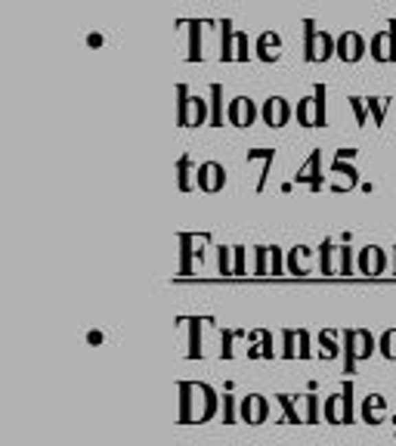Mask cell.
Instances as JSON below:
<instances>
[{
    "label": "cell",
    "instance_id": "1",
    "mask_svg": "<svg viewBox=\"0 0 396 446\" xmlns=\"http://www.w3.org/2000/svg\"><path fill=\"white\" fill-rule=\"evenodd\" d=\"M179 425H204L220 415V394L204 381H179Z\"/></svg>",
    "mask_w": 396,
    "mask_h": 446
},
{
    "label": "cell",
    "instance_id": "2",
    "mask_svg": "<svg viewBox=\"0 0 396 446\" xmlns=\"http://www.w3.org/2000/svg\"><path fill=\"white\" fill-rule=\"evenodd\" d=\"M344 372L350 375L359 359H368L377 350V338L368 328H344Z\"/></svg>",
    "mask_w": 396,
    "mask_h": 446
},
{
    "label": "cell",
    "instance_id": "3",
    "mask_svg": "<svg viewBox=\"0 0 396 446\" xmlns=\"http://www.w3.org/2000/svg\"><path fill=\"white\" fill-rule=\"evenodd\" d=\"M177 93H179V109H177L179 127H198V124H204V118H208V99L189 96L186 87H177Z\"/></svg>",
    "mask_w": 396,
    "mask_h": 446
},
{
    "label": "cell",
    "instance_id": "4",
    "mask_svg": "<svg viewBox=\"0 0 396 446\" xmlns=\"http://www.w3.org/2000/svg\"><path fill=\"white\" fill-rule=\"evenodd\" d=\"M297 121L303 127H319L325 124V87H316L313 96L297 103Z\"/></svg>",
    "mask_w": 396,
    "mask_h": 446
},
{
    "label": "cell",
    "instance_id": "5",
    "mask_svg": "<svg viewBox=\"0 0 396 446\" xmlns=\"http://www.w3.org/2000/svg\"><path fill=\"white\" fill-rule=\"evenodd\" d=\"M239 418L245 425H263L270 418V400L263 394H248L239 400Z\"/></svg>",
    "mask_w": 396,
    "mask_h": 446
},
{
    "label": "cell",
    "instance_id": "6",
    "mask_svg": "<svg viewBox=\"0 0 396 446\" xmlns=\"http://www.w3.org/2000/svg\"><path fill=\"white\" fill-rule=\"evenodd\" d=\"M334 50H338V43H334L325 31H316L313 22H307V59L309 62H325Z\"/></svg>",
    "mask_w": 396,
    "mask_h": 446
},
{
    "label": "cell",
    "instance_id": "7",
    "mask_svg": "<svg viewBox=\"0 0 396 446\" xmlns=\"http://www.w3.org/2000/svg\"><path fill=\"white\" fill-rule=\"evenodd\" d=\"M195 183L204 192H220L223 183H226V167L220 161H204V164L195 167Z\"/></svg>",
    "mask_w": 396,
    "mask_h": 446
},
{
    "label": "cell",
    "instance_id": "8",
    "mask_svg": "<svg viewBox=\"0 0 396 446\" xmlns=\"http://www.w3.org/2000/svg\"><path fill=\"white\" fill-rule=\"evenodd\" d=\"M356 270L362 273V276H381L384 270H387V251L384 248H359L356 254Z\"/></svg>",
    "mask_w": 396,
    "mask_h": 446
},
{
    "label": "cell",
    "instance_id": "9",
    "mask_svg": "<svg viewBox=\"0 0 396 446\" xmlns=\"http://www.w3.org/2000/svg\"><path fill=\"white\" fill-rule=\"evenodd\" d=\"M322 415H325L328 425H353V412L346 409L340 390L338 394H331V396H325V403H322Z\"/></svg>",
    "mask_w": 396,
    "mask_h": 446
},
{
    "label": "cell",
    "instance_id": "10",
    "mask_svg": "<svg viewBox=\"0 0 396 446\" xmlns=\"http://www.w3.org/2000/svg\"><path fill=\"white\" fill-rule=\"evenodd\" d=\"M260 115H263V124H270V127H285L291 118V105L282 96H270L260 109Z\"/></svg>",
    "mask_w": 396,
    "mask_h": 446
},
{
    "label": "cell",
    "instance_id": "11",
    "mask_svg": "<svg viewBox=\"0 0 396 446\" xmlns=\"http://www.w3.org/2000/svg\"><path fill=\"white\" fill-rule=\"evenodd\" d=\"M195 245H201V239H198V235H189V233L179 235V273H183V276H189V273H192L195 257L204 260L201 248H195Z\"/></svg>",
    "mask_w": 396,
    "mask_h": 446
},
{
    "label": "cell",
    "instance_id": "12",
    "mask_svg": "<svg viewBox=\"0 0 396 446\" xmlns=\"http://www.w3.org/2000/svg\"><path fill=\"white\" fill-rule=\"evenodd\" d=\"M226 118H229V124H235V127H248V124L257 118V105H254V99H248V96H235L226 109Z\"/></svg>",
    "mask_w": 396,
    "mask_h": 446
},
{
    "label": "cell",
    "instance_id": "13",
    "mask_svg": "<svg viewBox=\"0 0 396 446\" xmlns=\"http://www.w3.org/2000/svg\"><path fill=\"white\" fill-rule=\"evenodd\" d=\"M371 56L381 62L396 59V22H390V31L375 34V41H371Z\"/></svg>",
    "mask_w": 396,
    "mask_h": 446
},
{
    "label": "cell",
    "instance_id": "14",
    "mask_svg": "<svg viewBox=\"0 0 396 446\" xmlns=\"http://www.w3.org/2000/svg\"><path fill=\"white\" fill-rule=\"evenodd\" d=\"M365 53V41L356 34V31H344V34L338 37V56L344 62H359Z\"/></svg>",
    "mask_w": 396,
    "mask_h": 446
},
{
    "label": "cell",
    "instance_id": "15",
    "mask_svg": "<svg viewBox=\"0 0 396 446\" xmlns=\"http://www.w3.org/2000/svg\"><path fill=\"white\" fill-rule=\"evenodd\" d=\"M384 409H387V396L384 394H368L362 400V406H359V418H362L365 425H381Z\"/></svg>",
    "mask_w": 396,
    "mask_h": 446
},
{
    "label": "cell",
    "instance_id": "16",
    "mask_svg": "<svg viewBox=\"0 0 396 446\" xmlns=\"http://www.w3.org/2000/svg\"><path fill=\"white\" fill-rule=\"evenodd\" d=\"M297 183H309L313 189H322V155L313 152L309 161L297 171Z\"/></svg>",
    "mask_w": 396,
    "mask_h": 446
},
{
    "label": "cell",
    "instance_id": "17",
    "mask_svg": "<svg viewBox=\"0 0 396 446\" xmlns=\"http://www.w3.org/2000/svg\"><path fill=\"white\" fill-rule=\"evenodd\" d=\"M316 341H319V357L322 359H334L340 350H344V347H338V332H334V328H322Z\"/></svg>",
    "mask_w": 396,
    "mask_h": 446
},
{
    "label": "cell",
    "instance_id": "18",
    "mask_svg": "<svg viewBox=\"0 0 396 446\" xmlns=\"http://www.w3.org/2000/svg\"><path fill=\"white\" fill-rule=\"evenodd\" d=\"M322 396L319 394H313V390H309V394H303V409H307V412H303V425H319V418H322Z\"/></svg>",
    "mask_w": 396,
    "mask_h": 446
},
{
    "label": "cell",
    "instance_id": "19",
    "mask_svg": "<svg viewBox=\"0 0 396 446\" xmlns=\"http://www.w3.org/2000/svg\"><path fill=\"white\" fill-rule=\"evenodd\" d=\"M251 341H257V347H251V350H248V357H251V359H257V357L272 359V357H276V353H272L270 332H263V328H260V332H251Z\"/></svg>",
    "mask_w": 396,
    "mask_h": 446
},
{
    "label": "cell",
    "instance_id": "20",
    "mask_svg": "<svg viewBox=\"0 0 396 446\" xmlns=\"http://www.w3.org/2000/svg\"><path fill=\"white\" fill-rule=\"evenodd\" d=\"M276 403L282 406V418L285 425H300V412H297V403H294V394H276Z\"/></svg>",
    "mask_w": 396,
    "mask_h": 446
},
{
    "label": "cell",
    "instance_id": "21",
    "mask_svg": "<svg viewBox=\"0 0 396 446\" xmlns=\"http://www.w3.org/2000/svg\"><path fill=\"white\" fill-rule=\"evenodd\" d=\"M177 186L183 192H189V189H195V177H192V158L189 155H183V158L177 161Z\"/></svg>",
    "mask_w": 396,
    "mask_h": 446
},
{
    "label": "cell",
    "instance_id": "22",
    "mask_svg": "<svg viewBox=\"0 0 396 446\" xmlns=\"http://www.w3.org/2000/svg\"><path fill=\"white\" fill-rule=\"evenodd\" d=\"M220 418H223V425H232V421H239V396H232V390H223Z\"/></svg>",
    "mask_w": 396,
    "mask_h": 446
},
{
    "label": "cell",
    "instance_id": "23",
    "mask_svg": "<svg viewBox=\"0 0 396 446\" xmlns=\"http://www.w3.org/2000/svg\"><path fill=\"white\" fill-rule=\"evenodd\" d=\"M313 254V248H291L288 254V273H294V276H307V266H303V260Z\"/></svg>",
    "mask_w": 396,
    "mask_h": 446
},
{
    "label": "cell",
    "instance_id": "24",
    "mask_svg": "<svg viewBox=\"0 0 396 446\" xmlns=\"http://www.w3.org/2000/svg\"><path fill=\"white\" fill-rule=\"evenodd\" d=\"M210 124L214 127H223V87L220 84H214L210 87Z\"/></svg>",
    "mask_w": 396,
    "mask_h": 446
},
{
    "label": "cell",
    "instance_id": "25",
    "mask_svg": "<svg viewBox=\"0 0 396 446\" xmlns=\"http://www.w3.org/2000/svg\"><path fill=\"white\" fill-rule=\"evenodd\" d=\"M189 322V357L195 359V357H201V322L204 319H186Z\"/></svg>",
    "mask_w": 396,
    "mask_h": 446
},
{
    "label": "cell",
    "instance_id": "26",
    "mask_svg": "<svg viewBox=\"0 0 396 446\" xmlns=\"http://www.w3.org/2000/svg\"><path fill=\"white\" fill-rule=\"evenodd\" d=\"M270 266H272V248L260 245L257 254H254V273H257V276H270Z\"/></svg>",
    "mask_w": 396,
    "mask_h": 446
},
{
    "label": "cell",
    "instance_id": "27",
    "mask_svg": "<svg viewBox=\"0 0 396 446\" xmlns=\"http://www.w3.org/2000/svg\"><path fill=\"white\" fill-rule=\"evenodd\" d=\"M377 353L384 359H396V328H387V332L377 338Z\"/></svg>",
    "mask_w": 396,
    "mask_h": 446
},
{
    "label": "cell",
    "instance_id": "28",
    "mask_svg": "<svg viewBox=\"0 0 396 446\" xmlns=\"http://www.w3.org/2000/svg\"><path fill=\"white\" fill-rule=\"evenodd\" d=\"M217 266H220L223 276H232V266H235V245L232 248H217Z\"/></svg>",
    "mask_w": 396,
    "mask_h": 446
},
{
    "label": "cell",
    "instance_id": "29",
    "mask_svg": "<svg viewBox=\"0 0 396 446\" xmlns=\"http://www.w3.org/2000/svg\"><path fill=\"white\" fill-rule=\"evenodd\" d=\"M340 254V264H338V276H353V270H356V251L353 248H338Z\"/></svg>",
    "mask_w": 396,
    "mask_h": 446
},
{
    "label": "cell",
    "instance_id": "30",
    "mask_svg": "<svg viewBox=\"0 0 396 446\" xmlns=\"http://www.w3.org/2000/svg\"><path fill=\"white\" fill-rule=\"evenodd\" d=\"M334 242H322V276H334Z\"/></svg>",
    "mask_w": 396,
    "mask_h": 446
},
{
    "label": "cell",
    "instance_id": "31",
    "mask_svg": "<svg viewBox=\"0 0 396 446\" xmlns=\"http://www.w3.org/2000/svg\"><path fill=\"white\" fill-rule=\"evenodd\" d=\"M331 173H344L346 183H350V186H356V180H359V171H356V167H353V164H344V158H338V155H334Z\"/></svg>",
    "mask_w": 396,
    "mask_h": 446
},
{
    "label": "cell",
    "instance_id": "32",
    "mask_svg": "<svg viewBox=\"0 0 396 446\" xmlns=\"http://www.w3.org/2000/svg\"><path fill=\"white\" fill-rule=\"evenodd\" d=\"M257 47H260V59H276L278 53H276V50H270V47H278V37L276 34H263Z\"/></svg>",
    "mask_w": 396,
    "mask_h": 446
},
{
    "label": "cell",
    "instance_id": "33",
    "mask_svg": "<svg viewBox=\"0 0 396 446\" xmlns=\"http://www.w3.org/2000/svg\"><path fill=\"white\" fill-rule=\"evenodd\" d=\"M282 341H285V347H282V357H285V359H294V357H297V347H294L297 332H294V328H285V332H282Z\"/></svg>",
    "mask_w": 396,
    "mask_h": 446
},
{
    "label": "cell",
    "instance_id": "34",
    "mask_svg": "<svg viewBox=\"0 0 396 446\" xmlns=\"http://www.w3.org/2000/svg\"><path fill=\"white\" fill-rule=\"evenodd\" d=\"M241 334H245V332H235V328H223V347H220V357H223V359L232 357V341L241 338Z\"/></svg>",
    "mask_w": 396,
    "mask_h": 446
},
{
    "label": "cell",
    "instance_id": "35",
    "mask_svg": "<svg viewBox=\"0 0 396 446\" xmlns=\"http://www.w3.org/2000/svg\"><path fill=\"white\" fill-rule=\"evenodd\" d=\"M297 344H300V347H297V357H300V359L313 357V347H309V332H307V328H297Z\"/></svg>",
    "mask_w": 396,
    "mask_h": 446
},
{
    "label": "cell",
    "instance_id": "36",
    "mask_svg": "<svg viewBox=\"0 0 396 446\" xmlns=\"http://www.w3.org/2000/svg\"><path fill=\"white\" fill-rule=\"evenodd\" d=\"M387 105H390V99H368V109H371V115H375V124L384 121V111H387Z\"/></svg>",
    "mask_w": 396,
    "mask_h": 446
},
{
    "label": "cell",
    "instance_id": "37",
    "mask_svg": "<svg viewBox=\"0 0 396 446\" xmlns=\"http://www.w3.org/2000/svg\"><path fill=\"white\" fill-rule=\"evenodd\" d=\"M248 264H245V248L235 245V266H232V276H245Z\"/></svg>",
    "mask_w": 396,
    "mask_h": 446
},
{
    "label": "cell",
    "instance_id": "38",
    "mask_svg": "<svg viewBox=\"0 0 396 446\" xmlns=\"http://www.w3.org/2000/svg\"><path fill=\"white\" fill-rule=\"evenodd\" d=\"M270 273H272V276H278V273H282V248H276V245H272V266H270Z\"/></svg>",
    "mask_w": 396,
    "mask_h": 446
},
{
    "label": "cell",
    "instance_id": "39",
    "mask_svg": "<svg viewBox=\"0 0 396 446\" xmlns=\"http://www.w3.org/2000/svg\"><path fill=\"white\" fill-rule=\"evenodd\" d=\"M350 105H353V111H356L359 124H365V105H362V99H359V96H353V99H350Z\"/></svg>",
    "mask_w": 396,
    "mask_h": 446
},
{
    "label": "cell",
    "instance_id": "40",
    "mask_svg": "<svg viewBox=\"0 0 396 446\" xmlns=\"http://www.w3.org/2000/svg\"><path fill=\"white\" fill-rule=\"evenodd\" d=\"M87 338H90V344H102V332H90Z\"/></svg>",
    "mask_w": 396,
    "mask_h": 446
},
{
    "label": "cell",
    "instance_id": "41",
    "mask_svg": "<svg viewBox=\"0 0 396 446\" xmlns=\"http://www.w3.org/2000/svg\"><path fill=\"white\" fill-rule=\"evenodd\" d=\"M393 270H396V254H393Z\"/></svg>",
    "mask_w": 396,
    "mask_h": 446
}]
</instances>
